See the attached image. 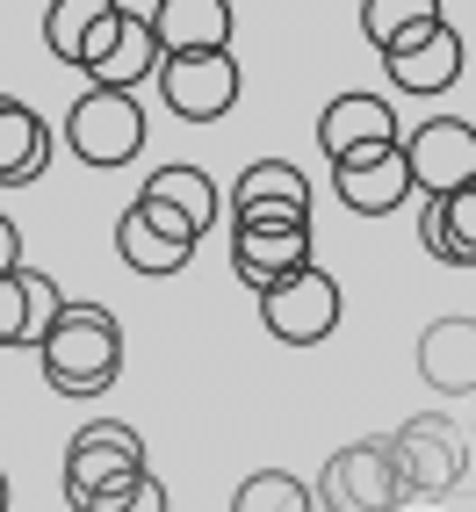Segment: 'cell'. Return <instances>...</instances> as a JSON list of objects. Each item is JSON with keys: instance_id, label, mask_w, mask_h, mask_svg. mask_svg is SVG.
Listing matches in <instances>:
<instances>
[{"instance_id": "6da1fadb", "label": "cell", "mask_w": 476, "mask_h": 512, "mask_svg": "<svg viewBox=\"0 0 476 512\" xmlns=\"http://www.w3.org/2000/svg\"><path fill=\"white\" fill-rule=\"evenodd\" d=\"M145 440L123 419H94L65 440V505L73 512H116L123 498L145 491Z\"/></svg>"}, {"instance_id": "7a4b0ae2", "label": "cell", "mask_w": 476, "mask_h": 512, "mask_svg": "<svg viewBox=\"0 0 476 512\" xmlns=\"http://www.w3.org/2000/svg\"><path fill=\"white\" fill-rule=\"evenodd\" d=\"M37 368L58 397H101L123 368V325L101 303H65V318L51 325V339L37 347Z\"/></svg>"}, {"instance_id": "3957f363", "label": "cell", "mask_w": 476, "mask_h": 512, "mask_svg": "<svg viewBox=\"0 0 476 512\" xmlns=\"http://www.w3.org/2000/svg\"><path fill=\"white\" fill-rule=\"evenodd\" d=\"M65 145H73L94 174H109V166H130L145 152V109L138 94H116V87H87L73 101V116H65Z\"/></svg>"}, {"instance_id": "277c9868", "label": "cell", "mask_w": 476, "mask_h": 512, "mask_svg": "<svg viewBox=\"0 0 476 512\" xmlns=\"http://www.w3.org/2000/svg\"><path fill=\"white\" fill-rule=\"evenodd\" d=\"M383 448H390V462H397V476H404L412 498H440V491H455L469 476V440H462L455 419H440V412L404 419Z\"/></svg>"}, {"instance_id": "5b68a950", "label": "cell", "mask_w": 476, "mask_h": 512, "mask_svg": "<svg viewBox=\"0 0 476 512\" xmlns=\"http://www.w3.org/2000/svg\"><path fill=\"white\" fill-rule=\"evenodd\" d=\"M311 498H318L325 512H397L412 491H404V476H397V462H390L383 440H354V448H339V455L318 469Z\"/></svg>"}, {"instance_id": "8992f818", "label": "cell", "mask_w": 476, "mask_h": 512, "mask_svg": "<svg viewBox=\"0 0 476 512\" xmlns=\"http://www.w3.org/2000/svg\"><path fill=\"white\" fill-rule=\"evenodd\" d=\"M231 231H311V181L289 159H253L231 181Z\"/></svg>"}, {"instance_id": "52a82bcc", "label": "cell", "mask_w": 476, "mask_h": 512, "mask_svg": "<svg viewBox=\"0 0 476 512\" xmlns=\"http://www.w3.org/2000/svg\"><path fill=\"white\" fill-rule=\"evenodd\" d=\"M404 159H412V188L426 202H448V195L476 188V123L426 116L412 138H404Z\"/></svg>"}, {"instance_id": "ba28073f", "label": "cell", "mask_w": 476, "mask_h": 512, "mask_svg": "<svg viewBox=\"0 0 476 512\" xmlns=\"http://www.w3.org/2000/svg\"><path fill=\"white\" fill-rule=\"evenodd\" d=\"M195 246H202V231L188 217H174L166 202H145L138 195L116 217V253H123L130 275H181V267L195 260Z\"/></svg>"}, {"instance_id": "9c48e42d", "label": "cell", "mask_w": 476, "mask_h": 512, "mask_svg": "<svg viewBox=\"0 0 476 512\" xmlns=\"http://www.w3.org/2000/svg\"><path fill=\"white\" fill-rule=\"evenodd\" d=\"M159 101L181 123L231 116L238 109V65H231V51H217V58H166L159 65Z\"/></svg>"}, {"instance_id": "30bf717a", "label": "cell", "mask_w": 476, "mask_h": 512, "mask_svg": "<svg viewBox=\"0 0 476 512\" xmlns=\"http://www.w3.org/2000/svg\"><path fill=\"white\" fill-rule=\"evenodd\" d=\"M260 325L275 332L282 347H318V339L339 325V282L325 275V267L282 282L275 296H260Z\"/></svg>"}, {"instance_id": "8fae6325", "label": "cell", "mask_w": 476, "mask_h": 512, "mask_svg": "<svg viewBox=\"0 0 476 512\" xmlns=\"http://www.w3.org/2000/svg\"><path fill=\"white\" fill-rule=\"evenodd\" d=\"M116 37H123V8L116 0H51L44 8V44H51L58 65L94 73V65L116 51Z\"/></svg>"}, {"instance_id": "7c38bea8", "label": "cell", "mask_w": 476, "mask_h": 512, "mask_svg": "<svg viewBox=\"0 0 476 512\" xmlns=\"http://www.w3.org/2000/svg\"><path fill=\"white\" fill-rule=\"evenodd\" d=\"M318 145H325L332 166H347V159H368V152H390L404 138H397V116H390L383 94H332L325 116H318Z\"/></svg>"}, {"instance_id": "4fadbf2b", "label": "cell", "mask_w": 476, "mask_h": 512, "mask_svg": "<svg viewBox=\"0 0 476 512\" xmlns=\"http://www.w3.org/2000/svg\"><path fill=\"white\" fill-rule=\"evenodd\" d=\"M311 246H318L311 231H231V267H238V282H246L253 296H275L282 282H296V275L318 267Z\"/></svg>"}, {"instance_id": "5bb4252c", "label": "cell", "mask_w": 476, "mask_h": 512, "mask_svg": "<svg viewBox=\"0 0 476 512\" xmlns=\"http://www.w3.org/2000/svg\"><path fill=\"white\" fill-rule=\"evenodd\" d=\"M58 318H65V289L44 275V267H15V275L0 282V347L37 354Z\"/></svg>"}, {"instance_id": "9a60e30c", "label": "cell", "mask_w": 476, "mask_h": 512, "mask_svg": "<svg viewBox=\"0 0 476 512\" xmlns=\"http://www.w3.org/2000/svg\"><path fill=\"white\" fill-rule=\"evenodd\" d=\"M332 195L347 202L354 217H390L397 202H412V159H404V145L390 152H368V159H347V166H332Z\"/></svg>"}, {"instance_id": "2e32d148", "label": "cell", "mask_w": 476, "mask_h": 512, "mask_svg": "<svg viewBox=\"0 0 476 512\" xmlns=\"http://www.w3.org/2000/svg\"><path fill=\"white\" fill-rule=\"evenodd\" d=\"M152 37L166 58H217L231 51V8L224 0H152Z\"/></svg>"}, {"instance_id": "e0dca14e", "label": "cell", "mask_w": 476, "mask_h": 512, "mask_svg": "<svg viewBox=\"0 0 476 512\" xmlns=\"http://www.w3.org/2000/svg\"><path fill=\"white\" fill-rule=\"evenodd\" d=\"M383 65H390V80H397L404 94H448V87L462 80V37H455V22L440 15L426 37H412L404 51H390Z\"/></svg>"}, {"instance_id": "ac0fdd59", "label": "cell", "mask_w": 476, "mask_h": 512, "mask_svg": "<svg viewBox=\"0 0 476 512\" xmlns=\"http://www.w3.org/2000/svg\"><path fill=\"white\" fill-rule=\"evenodd\" d=\"M419 375L440 397H469L476 390V318H433L419 332Z\"/></svg>"}, {"instance_id": "d6986e66", "label": "cell", "mask_w": 476, "mask_h": 512, "mask_svg": "<svg viewBox=\"0 0 476 512\" xmlns=\"http://www.w3.org/2000/svg\"><path fill=\"white\" fill-rule=\"evenodd\" d=\"M123 8V37H116V51L94 65V87H116V94H130L138 80H159V65H166V51H159V37H152V8L145 0H116Z\"/></svg>"}, {"instance_id": "ffe728a7", "label": "cell", "mask_w": 476, "mask_h": 512, "mask_svg": "<svg viewBox=\"0 0 476 512\" xmlns=\"http://www.w3.org/2000/svg\"><path fill=\"white\" fill-rule=\"evenodd\" d=\"M44 166H51V123L29 101H8L0 109V188H29Z\"/></svg>"}, {"instance_id": "44dd1931", "label": "cell", "mask_w": 476, "mask_h": 512, "mask_svg": "<svg viewBox=\"0 0 476 512\" xmlns=\"http://www.w3.org/2000/svg\"><path fill=\"white\" fill-rule=\"evenodd\" d=\"M145 202H166V210H174V217H188L202 238H210V231H217V217L231 210V202L217 195V181L202 174V166H152Z\"/></svg>"}, {"instance_id": "7402d4cb", "label": "cell", "mask_w": 476, "mask_h": 512, "mask_svg": "<svg viewBox=\"0 0 476 512\" xmlns=\"http://www.w3.org/2000/svg\"><path fill=\"white\" fill-rule=\"evenodd\" d=\"M419 246L448 267H476V188L448 195V202H426L419 210Z\"/></svg>"}, {"instance_id": "603a6c76", "label": "cell", "mask_w": 476, "mask_h": 512, "mask_svg": "<svg viewBox=\"0 0 476 512\" xmlns=\"http://www.w3.org/2000/svg\"><path fill=\"white\" fill-rule=\"evenodd\" d=\"M433 22H440V0H368V8H361V37L390 58L412 37H426Z\"/></svg>"}, {"instance_id": "cb8c5ba5", "label": "cell", "mask_w": 476, "mask_h": 512, "mask_svg": "<svg viewBox=\"0 0 476 512\" xmlns=\"http://www.w3.org/2000/svg\"><path fill=\"white\" fill-rule=\"evenodd\" d=\"M231 512H318V498L289 469H253L246 484L231 491Z\"/></svg>"}, {"instance_id": "d4e9b609", "label": "cell", "mask_w": 476, "mask_h": 512, "mask_svg": "<svg viewBox=\"0 0 476 512\" xmlns=\"http://www.w3.org/2000/svg\"><path fill=\"white\" fill-rule=\"evenodd\" d=\"M15 267H22V231H15L8 217H0V282H8Z\"/></svg>"}, {"instance_id": "484cf974", "label": "cell", "mask_w": 476, "mask_h": 512, "mask_svg": "<svg viewBox=\"0 0 476 512\" xmlns=\"http://www.w3.org/2000/svg\"><path fill=\"white\" fill-rule=\"evenodd\" d=\"M116 512H166V484H159V476H145V491H138V498H123Z\"/></svg>"}, {"instance_id": "4316f807", "label": "cell", "mask_w": 476, "mask_h": 512, "mask_svg": "<svg viewBox=\"0 0 476 512\" xmlns=\"http://www.w3.org/2000/svg\"><path fill=\"white\" fill-rule=\"evenodd\" d=\"M0 512H8V469H0Z\"/></svg>"}, {"instance_id": "83f0119b", "label": "cell", "mask_w": 476, "mask_h": 512, "mask_svg": "<svg viewBox=\"0 0 476 512\" xmlns=\"http://www.w3.org/2000/svg\"><path fill=\"white\" fill-rule=\"evenodd\" d=\"M0 109H8V94H0Z\"/></svg>"}]
</instances>
